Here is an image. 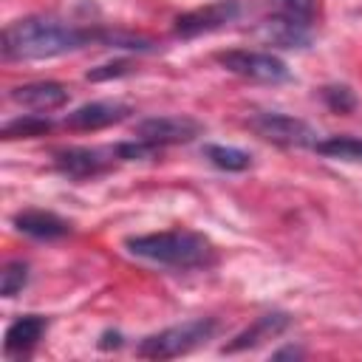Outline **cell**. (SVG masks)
Segmentation results:
<instances>
[{
    "label": "cell",
    "mask_w": 362,
    "mask_h": 362,
    "mask_svg": "<svg viewBox=\"0 0 362 362\" xmlns=\"http://www.w3.org/2000/svg\"><path fill=\"white\" fill-rule=\"evenodd\" d=\"M96 40V31L76 28L54 17H23L3 28L0 51L6 59H51Z\"/></svg>",
    "instance_id": "cell-1"
},
{
    "label": "cell",
    "mask_w": 362,
    "mask_h": 362,
    "mask_svg": "<svg viewBox=\"0 0 362 362\" xmlns=\"http://www.w3.org/2000/svg\"><path fill=\"white\" fill-rule=\"evenodd\" d=\"M127 252L144 260H153L158 266L170 269H206L215 263V246L206 235L192 229H167V232H150L136 235L124 240Z\"/></svg>",
    "instance_id": "cell-2"
},
{
    "label": "cell",
    "mask_w": 362,
    "mask_h": 362,
    "mask_svg": "<svg viewBox=\"0 0 362 362\" xmlns=\"http://www.w3.org/2000/svg\"><path fill=\"white\" fill-rule=\"evenodd\" d=\"M218 331V320L212 317H198V320H187L181 325H170L158 334H150L139 342L136 354L144 359H173L181 354L195 351L198 345H204L206 339H212Z\"/></svg>",
    "instance_id": "cell-3"
},
{
    "label": "cell",
    "mask_w": 362,
    "mask_h": 362,
    "mask_svg": "<svg viewBox=\"0 0 362 362\" xmlns=\"http://www.w3.org/2000/svg\"><path fill=\"white\" fill-rule=\"evenodd\" d=\"M215 59H218L226 71H232V74H238V76H243V79H252V82H269V85H274V82L291 79L288 65H286L280 57L266 54V51L232 48V51L215 54Z\"/></svg>",
    "instance_id": "cell-4"
},
{
    "label": "cell",
    "mask_w": 362,
    "mask_h": 362,
    "mask_svg": "<svg viewBox=\"0 0 362 362\" xmlns=\"http://www.w3.org/2000/svg\"><path fill=\"white\" fill-rule=\"evenodd\" d=\"M249 127L260 139L280 144V147H314L320 141L311 124H305L303 119L286 116V113H257L249 119Z\"/></svg>",
    "instance_id": "cell-5"
},
{
    "label": "cell",
    "mask_w": 362,
    "mask_h": 362,
    "mask_svg": "<svg viewBox=\"0 0 362 362\" xmlns=\"http://www.w3.org/2000/svg\"><path fill=\"white\" fill-rule=\"evenodd\" d=\"M238 14H240V0H215L201 8L178 14L173 23V34L181 40H192V37H201V34L229 25L232 20H238Z\"/></svg>",
    "instance_id": "cell-6"
},
{
    "label": "cell",
    "mask_w": 362,
    "mask_h": 362,
    "mask_svg": "<svg viewBox=\"0 0 362 362\" xmlns=\"http://www.w3.org/2000/svg\"><path fill=\"white\" fill-rule=\"evenodd\" d=\"M204 133V124L189 116H153L136 124V139H144L150 144H187Z\"/></svg>",
    "instance_id": "cell-7"
},
{
    "label": "cell",
    "mask_w": 362,
    "mask_h": 362,
    "mask_svg": "<svg viewBox=\"0 0 362 362\" xmlns=\"http://www.w3.org/2000/svg\"><path fill=\"white\" fill-rule=\"evenodd\" d=\"M113 150H96V147H62L54 153V167L68 178H93L113 167Z\"/></svg>",
    "instance_id": "cell-8"
},
{
    "label": "cell",
    "mask_w": 362,
    "mask_h": 362,
    "mask_svg": "<svg viewBox=\"0 0 362 362\" xmlns=\"http://www.w3.org/2000/svg\"><path fill=\"white\" fill-rule=\"evenodd\" d=\"M127 113H130V105L124 102H88L76 107L74 113H68L65 124L71 130H102V127H110L127 119Z\"/></svg>",
    "instance_id": "cell-9"
},
{
    "label": "cell",
    "mask_w": 362,
    "mask_h": 362,
    "mask_svg": "<svg viewBox=\"0 0 362 362\" xmlns=\"http://www.w3.org/2000/svg\"><path fill=\"white\" fill-rule=\"evenodd\" d=\"M288 325H291V317L283 314V311L263 314V317H257L249 328H243L238 337H232V342L223 345V354H238V351H246V348H257V345H263L266 339L280 337Z\"/></svg>",
    "instance_id": "cell-10"
},
{
    "label": "cell",
    "mask_w": 362,
    "mask_h": 362,
    "mask_svg": "<svg viewBox=\"0 0 362 362\" xmlns=\"http://www.w3.org/2000/svg\"><path fill=\"white\" fill-rule=\"evenodd\" d=\"M11 102L31 107V110H57L68 102V88L59 82H28L11 88Z\"/></svg>",
    "instance_id": "cell-11"
},
{
    "label": "cell",
    "mask_w": 362,
    "mask_h": 362,
    "mask_svg": "<svg viewBox=\"0 0 362 362\" xmlns=\"http://www.w3.org/2000/svg\"><path fill=\"white\" fill-rule=\"evenodd\" d=\"M48 328V320L40 317V314H25L20 320H14L8 328H6V339H3V348L8 356H25L45 334Z\"/></svg>",
    "instance_id": "cell-12"
},
{
    "label": "cell",
    "mask_w": 362,
    "mask_h": 362,
    "mask_svg": "<svg viewBox=\"0 0 362 362\" xmlns=\"http://www.w3.org/2000/svg\"><path fill=\"white\" fill-rule=\"evenodd\" d=\"M14 226L23 235H31L37 240H57V238H65L71 232L68 221H62L59 215L45 212V209H25V212L14 215Z\"/></svg>",
    "instance_id": "cell-13"
},
{
    "label": "cell",
    "mask_w": 362,
    "mask_h": 362,
    "mask_svg": "<svg viewBox=\"0 0 362 362\" xmlns=\"http://www.w3.org/2000/svg\"><path fill=\"white\" fill-rule=\"evenodd\" d=\"M260 37L272 45H280V48H303L311 42V25H303V23H294V20L274 14V17L263 20Z\"/></svg>",
    "instance_id": "cell-14"
},
{
    "label": "cell",
    "mask_w": 362,
    "mask_h": 362,
    "mask_svg": "<svg viewBox=\"0 0 362 362\" xmlns=\"http://www.w3.org/2000/svg\"><path fill=\"white\" fill-rule=\"evenodd\" d=\"M204 158L209 164H215L218 170H226V173H240V170H249V164H252V156L246 150L226 147V144H206Z\"/></svg>",
    "instance_id": "cell-15"
},
{
    "label": "cell",
    "mask_w": 362,
    "mask_h": 362,
    "mask_svg": "<svg viewBox=\"0 0 362 362\" xmlns=\"http://www.w3.org/2000/svg\"><path fill=\"white\" fill-rule=\"evenodd\" d=\"M320 156L339 158V161H362V139L356 136H328L314 144Z\"/></svg>",
    "instance_id": "cell-16"
},
{
    "label": "cell",
    "mask_w": 362,
    "mask_h": 362,
    "mask_svg": "<svg viewBox=\"0 0 362 362\" xmlns=\"http://www.w3.org/2000/svg\"><path fill=\"white\" fill-rule=\"evenodd\" d=\"M51 119H42V116H20V119H11L3 124V139L11 141V139H37V136H45L51 130Z\"/></svg>",
    "instance_id": "cell-17"
},
{
    "label": "cell",
    "mask_w": 362,
    "mask_h": 362,
    "mask_svg": "<svg viewBox=\"0 0 362 362\" xmlns=\"http://www.w3.org/2000/svg\"><path fill=\"white\" fill-rule=\"evenodd\" d=\"M274 14L286 17V20H294V23H303V25H311L314 23V0H269Z\"/></svg>",
    "instance_id": "cell-18"
},
{
    "label": "cell",
    "mask_w": 362,
    "mask_h": 362,
    "mask_svg": "<svg viewBox=\"0 0 362 362\" xmlns=\"http://www.w3.org/2000/svg\"><path fill=\"white\" fill-rule=\"evenodd\" d=\"M96 40L105 45H116V48H130V51H153L156 42L147 37H133V34H122V31H96Z\"/></svg>",
    "instance_id": "cell-19"
},
{
    "label": "cell",
    "mask_w": 362,
    "mask_h": 362,
    "mask_svg": "<svg viewBox=\"0 0 362 362\" xmlns=\"http://www.w3.org/2000/svg\"><path fill=\"white\" fill-rule=\"evenodd\" d=\"M25 283H28V266L23 260H11L3 266V280H0L3 297H14Z\"/></svg>",
    "instance_id": "cell-20"
},
{
    "label": "cell",
    "mask_w": 362,
    "mask_h": 362,
    "mask_svg": "<svg viewBox=\"0 0 362 362\" xmlns=\"http://www.w3.org/2000/svg\"><path fill=\"white\" fill-rule=\"evenodd\" d=\"M322 99H325V105H328L334 113H351V110L356 107V96H354V90L345 88V85H325V88H322Z\"/></svg>",
    "instance_id": "cell-21"
},
{
    "label": "cell",
    "mask_w": 362,
    "mask_h": 362,
    "mask_svg": "<svg viewBox=\"0 0 362 362\" xmlns=\"http://www.w3.org/2000/svg\"><path fill=\"white\" fill-rule=\"evenodd\" d=\"M130 59H116V62H107V65H99L93 71H88V79L90 82H105V79H116V76H124L130 74Z\"/></svg>",
    "instance_id": "cell-22"
},
{
    "label": "cell",
    "mask_w": 362,
    "mask_h": 362,
    "mask_svg": "<svg viewBox=\"0 0 362 362\" xmlns=\"http://www.w3.org/2000/svg\"><path fill=\"white\" fill-rule=\"evenodd\" d=\"M119 345H122V334H116V331H113V334H110V331H107V334H102L99 348H119Z\"/></svg>",
    "instance_id": "cell-23"
},
{
    "label": "cell",
    "mask_w": 362,
    "mask_h": 362,
    "mask_svg": "<svg viewBox=\"0 0 362 362\" xmlns=\"http://www.w3.org/2000/svg\"><path fill=\"white\" fill-rule=\"evenodd\" d=\"M286 356L297 359V356H303V351H300V348H283V351H274V354H272V359H286Z\"/></svg>",
    "instance_id": "cell-24"
}]
</instances>
